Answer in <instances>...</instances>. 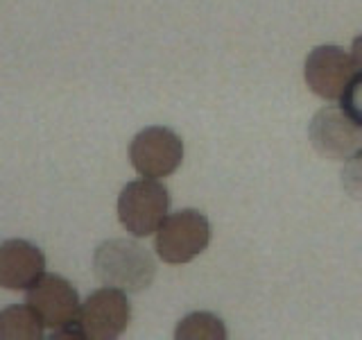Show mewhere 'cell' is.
Instances as JSON below:
<instances>
[{"label":"cell","instance_id":"obj_9","mask_svg":"<svg viewBox=\"0 0 362 340\" xmlns=\"http://www.w3.org/2000/svg\"><path fill=\"white\" fill-rule=\"evenodd\" d=\"M45 275V254L21 238L0 243V288L28 290Z\"/></svg>","mask_w":362,"mask_h":340},{"label":"cell","instance_id":"obj_1","mask_svg":"<svg viewBox=\"0 0 362 340\" xmlns=\"http://www.w3.org/2000/svg\"><path fill=\"white\" fill-rule=\"evenodd\" d=\"M93 272L105 286L120 288L124 293H141L156 277V261L141 243L113 238L95 249Z\"/></svg>","mask_w":362,"mask_h":340},{"label":"cell","instance_id":"obj_3","mask_svg":"<svg viewBox=\"0 0 362 340\" xmlns=\"http://www.w3.org/2000/svg\"><path fill=\"white\" fill-rule=\"evenodd\" d=\"M211 243V222L197 209L170 213L156 232V254L170 266L190 264Z\"/></svg>","mask_w":362,"mask_h":340},{"label":"cell","instance_id":"obj_10","mask_svg":"<svg viewBox=\"0 0 362 340\" xmlns=\"http://www.w3.org/2000/svg\"><path fill=\"white\" fill-rule=\"evenodd\" d=\"M43 327L30 304H11L0 311V340H41Z\"/></svg>","mask_w":362,"mask_h":340},{"label":"cell","instance_id":"obj_6","mask_svg":"<svg viewBox=\"0 0 362 340\" xmlns=\"http://www.w3.org/2000/svg\"><path fill=\"white\" fill-rule=\"evenodd\" d=\"M129 320L132 304L127 293L111 286L90 293L77 317L86 340H116L127 332Z\"/></svg>","mask_w":362,"mask_h":340},{"label":"cell","instance_id":"obj_8","mask_svg":"<svg viewBox=\"0 0 362 340\" xmlns=\"http://www.w3.org/2000/svg\"><path fill=\"white\" fill-rule=\"evenodd\" d=\"M28 304L50 329H64L77 322L79 317V295L75 286L62 275H43L34 286L28 288Z\"/></svg>","mask_w":362,"mask_h":340},{"label":"cell","instance_id":"obj_5","mask_svg":"<svg viewBox=\"0 0 362 340\" xmlns=\"http://www.w3.org/2000/svg\"><path fill=\"white\" fill-rule=\"evenodd\" d=\"M308 139L322 157L333 162H349L362 152V128L344 107H324L313 116Z\"/></svg>","mask_w":362,"mask_h":340},{"label":"cell","instance_id":"obj_7","mask_svg":"<svg viewBox=\"0 0 362 340\" xmlns=\"http://www.w3.org/2000/svg\"><path fill=\"white\" fill-rule=\"evenodd\" d=\"M356 62L339 45H317L305 57V84L322 100H339L356 75Z\"/></svg>","mask_w":362,"mask_h":340},{"label":"cell","instance_id":"obj_4","mask_svg":"<svg viewBox=\"0 0 362 340\" xmlns=\"http://www.w3.org/2000/svg\"><path fill=\"white\" fill-rule=\"evenodd\" d=\"M129 162L141 177H168L184 162V141L170 128H145L129 143Z\"/></svg>","mask_w":362,"mask_h":340},{"label":"cell","instance_id":"obj_12","mask_svg":"<svg viewBox=\"0 0 362 340\" xmlns=\"http://www.w3.org/2000/svg\"><path fill=\"white\" fill-rule=\"evenodd\" d=\"M339 100H342V107L346 109L349 116L362 128V71L354 75Z\"/></svg>","mask_w":362,"mask_h":340},{"label":"cell","instance_id":"obj_13","mask_svg":"<svg viewBox=\"0 0 362 340\" xmlns=\"http://www.w3.org/2000/svg\"><path fill=\"white\" fill-rule=\"evenodd\" d=\"M342 186L351 198L362 202V152L349 159L342 168Z\"/></svg>","mask_w":362,"mask_h":340},{"label":"cell","instance_id":"obj_11","mask_svg":"<svg viewBox=\"0 0 362 340\" xmlns=\"http://www.w3.org/2000/svg\"><path fill=\"white\" fill-rule=\"evenodd\" d=\"M175 338L179 340H224L226 324L215 313L195 311L179 320L175 329Z\"/></svg>","mask_w":362,"mask_h":340},{"label":"cell","instance_id":"obj_2","mask_svg":"<svg viewBox=\"0 0 362 340\" xmlns=\"http://www.w3.org/2000/svg\"><path fill=\"white\" fill-rule=\"evenodd\" d=\"M170 204H173V198L158 179H134L118 196L120 225L132 236L145 238L158 232V227L170 215Z\"/></svg>","mask_w":362,"mask_h":340},{"label":"cell","instance_id":"obj_14","mask_svg":"<svg viewBox=\"0 0 362 340\" xmlns=\"http://www.w3.org/2000/svg\"><path fill=\"white\" fill-rule=\"evenodd\" d=\"M351 57H354L356 66L362 71V32L354 39V45H351Z\"/></svg>","mask_w":362,"mask_h":340}]
</instances>
